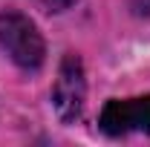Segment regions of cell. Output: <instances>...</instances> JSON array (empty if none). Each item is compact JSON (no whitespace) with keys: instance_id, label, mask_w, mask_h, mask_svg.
Wrapping results in <instances>:
<instances>
[{"instance_id":"1","label":"cell","mask_w":150,"mask_h":147,"mask_svg":"<svg viewBox=\"0 0 150 147\" xmlns=\"http://www.w3.org/2000/svg\"><path fill=\"white\" fill-rule=\"evenodd\" d=\"M0 49L18 64L20 69H38L46 55V43L38 26L20 12H0Z\"/></svg>"},{"instance_id":"2","label":"cell","mask_w":150,"mask_h":147,"mask_svg":"<svg viewBox=\"0 0 150 147\" xmlns=\"http://www.w3.org/2000/svg\"><path fill=\"white\" fill-rule=\"evenodd\" d=\"M87 98V78H84V64L78 55H64L61 69H58L55 87H52V107H55L61 121H75L84 110Z\"/></svg>"},{"instance_id":"3","label":"cell","mask_w":150,"mask_h":147,"mask_svg":"<svg viewBox=\"0 0 150 147\" xmlns=\"http://www.w3.org/2000/svg\"><path fill=\"white\" fill-rule=\"evenodd\" d=\"M98 127L107 136H130V133L150 136V95L107 101L98 115Z\"/></svg>"},{"instance_id":"4","label":"cell","mask_w":150,"mask_h":147,"mask_svg":"<svg viewBox=\"0 0 150 147\" xmlns=\"http://www.w3.org/2000/svg\"><path fill=\"white\" fill-rule=\"evenodd\" d=\"M40 3H46V6H52V9H67V6H72L75 0H40Z\"/></svg>"}]
</instances>
